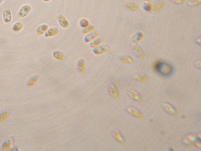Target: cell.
I'll list each match as a JSON object with an SVG mask.
<instances>
[{
	"label": "cell",
	"instance_id": "obj_1",
	"mask_svg": "<svg viewBox=\"0 0 201 151\" xmlns=\"http://www.w3.org/2000/svg\"><path fill=\"white\" fill-rule=\"evenodd\" d=\"M153 69L158 74L164 77L170 76L173 73V67L167 62L157 60L153 64Z\"/></svg>",
	"mask_w": 201,
	"mask_h": 151
},
{
	"label": "cell",
	"instance_id": "obj_2",
	"mask_svg": "<svg viewBox=\"0 0 201 151\" xmlns=\"http://www.w3.org/2000/svg\"><path fill=\"white\" fill-rule=\"evenodd\" d=\"M126 110L130 115H132V116L134 117L135 118H137V119H139V120H142L144 118V115H143V113L141 111H140L139 110H137V108H135V107H132V106L127 107Z\"/></svg>",
	"mask_w": 201,
	"mask_h": 151
},
{
	"label": "cell",
	"instance_id": "obj_3",
	"mask_svg": "<svg viewBox=\"0 0 201 151\" xmlns=\"http://www.w3.org/2000/svg\"><path fill=\"white\" fill-rule=\"evenodd\" d=\"M32 11V7L29 4H24L19 9L17 16L19 18H25Z\"/></svg>",
	"mask_w": 201,
	"mask_h": 151
},
{
	"label": "cell",
	"instance_id": "obj_4",
	"mask_svg": "<svg viewBox=\"0 0 201 151\" xmlns=\"http://www.w3.org/2000/svg\"><path fill=\"white\" fill-rule=\"evenodd\" d=\"M108 90H109V93L113 99L118 100L120 97V93L119 92V90L117 87L116 85L115 84H110L108 87Z\"/></svg>",
	"mask_w": 201,
	"mask_h": 151
},
{
	"label": "cell",
	"instance_id": "obj_5",
	"mask_svg": "<svg viewBox=\"0 0 201 151\" xmlns=\"http://www.w3.org/2000/svg\"><path fill=\"white\" fill-rule=\"evenodd\" d=\"M162 107L163 109H164V110H165V111L169 113V114L174 115V116L178 115V112L176 110V108H175L171 104H170L169 102H162Z\"/></svg>",
	"mask_w": 201,
	"mask_h": 151
},
{
	"label": "cell",
	"instance_id": "obj_6",
	"mask_svg": "<svg viewBox=\"0 0 201 151\" xmlns=\"http://www.w3.org/2000/svg\"><path fill=\"white\" fill-rule=\"evenodd\" d=\"M110 47L107 44H101L100 46L92 49V52L96 55H102L109 52Z\"/></svg>",
	"mask_w": 201,
	"mask_h": 151
},
{
	"label": "cell",
	"instance_id": "obj_7",
	"mask_svg": "<svg viewBox=\"0 0 201 151\" xmlns=\"http://www.w3.org/2000/svg\"><path fill=\"white\" fill-rule=\"evenodd\" d=\"M144 33H142V32L140 31H138L133 34V36L131 38V41L134 44H140V42H142V40L144 39Z\"/></svg>",
	"mask_w": 201,
	"mask_h": 151
},
{
	"label": "cell",
	"instance_id": "obj_8",
	"mask_svg": "<svg viewBox=\"0 0 201 151\" xmlns=\"http://www.w3.org/2000/svg\"><path fill=\"white\" fill-rule=\"evenodd\" d=\"M77 70L80 74H84L86 71V61L85 59L80 58L77 62Z\"/></svg>",
	"mask_w": 201,
	"mask_h": 151
},
{
	"label": "cell",
	"instance_id": "obj_9",
	"mask_svg": "<svg viewBox=\"0 0 201 151\" xmlns=\"http://www.w3.org/2000/svg\"><path fill=\"white\" fill-rule=\"evenodd\" d=\"M112 137L114 138V139L116 140L117 142L120 143V144L124 145L125 144V143H126L125 142V138L123 137V135L121 134V133H120L118 130H113L112 131Z\"/></svg>",
	"mask_w": 201,
	"mask_h": 151
},
{
	"label": "cell",
	"instance_id": "obj_10",
	"mask_svg": "<svg viewBox=\"0 0 201 151\" xmlns=\"http://www.w3.org/2000/svg\"><path fill=\"white\" fill-rule=\"evenodd\" d=\"M127 94L129 95V97L131 98L132 100H134V101L137 102L138 103H141L142 102V97L141 95L137 92L135 91V90H128Z\"/></svg>",
	"mask_w": 201,
	"mask_h": 151
},
{
	"label": "cell",
	"instance_id": "obj_11",
	"mask_svg": "<svg viewBox=\"0 0 201 151\" xmlns=\"http://www.w3.org/2000/svg\"><path fill=\"white\" fill-rule=\"evenodd\" d=\"M133 52L135 56H136L138 59L140 60H144L145 59V52L141 47L138 46V44H135L132 47Z\"/></svg>",
	"mask_w": 201,
	"mask_h": 151
},
{
	"label": "cell",
	"instance_id": "obj_12",
	"mask_svg": "<svg viewBox=\"0 0 201 151\" xmlns=\"http://www.w3.org/2000/svg\"><path fill=\"white\" fill-rule=\"evenodd\" d=\"M57 21H58V22H59V26L61 27L62 28L67 29L70 27V22H69L68 20L67 19L66 17L64 16V15H62V14L57 15Z\"/></svg>",
	"mask_w": 201,
	"mask_h": 151
},
{
	"label": "cell",
	"instance_id": "obj_13",
	"mask_svg": "<svg viewBox=\"0 0 201 151\" xmlns=\"http://www.w3.org/2000/svg\"><path fill=\"white\" fill-rule=\"evenodd\" d=\"M40 79V76L39 75H34L33 76L30 77L27 82V87L29 88L33 87L37 85V83L39 82Z\"/></svg>",
	"mask_w": 201,
	"mask_h": 151
},
{
	"label": "cell",
	"instance_id": "obj_14",
	"mask_svg": "<svg viewBox=\"0 0 201 151\" xmlns=\"http://www.w3.org/2000/svg\"><path fill=\"white\" fill-rule=\"evenodd\" d=\"M2 18H3V21L5 23L9 24L12 20V14L11 10L9 9H4L3 13H2Z\"/></svg>",
	"mask_w": 201,
	"mask_h": 151
},
{
	"label": "cell",
	"instance_id": "obj_15",
	"mask_svg": "<svg viewBox=\"0 0 201 151\" xmlns=\"http://www.w3.org/2000/svg\"><path fill=\"white\" fill-rule=\"evenodd\" d=\"M99 36V32H92L90 33L86 34V36L85 37L84 41L85 43H90L92 41H93L95 39H97Z\"/></svg>",
	"mask_w": 201,
	"mask_h": 151
},
{
	"label": "cell",
	"instance_id": "obj_16",
	"mask_svg": "<svg viewBox=\"0 0 201 151\" xmlns=\"http://www.w3.org/2000/svg\"><path fill=\"white\" fill-rule=\"evenodd\" d=\"M164 7H165V2H164L160 1V2H155V4H153V6H152V12L154 14L158 13V12L161 11Z\"/></svg>",
	"mask_w": 201,
	"mask_h": 151
},
{
	"label": "cell",
	"instance_id": "obj_17",
	"mask_svg": "<svg viewBox=\"0 0 201 151\" xmlns=\"http://www.w3.org/2000/svg\"><path fill=\"white\" fill-rule=\"evenodd\" d=\"M59 30L58 28H57V27H52V28H49L47 30V32L44 34V36L47 37V38H49V37L56 36V35L59 34Z\"/></svg>",
	"mask_w": 201,
	"mask_h": 151
},
{
	"label": "cell",
	"instance_id": "obj_18",
	"mask_svg": "<svg viewBox=\"0 0 201 151\" xmlns=\"http://www.w3.org/2000/svg\"><path fill=\"white\" fill-rule=\"evenodd\" d=\"M119 60L123 64L126 65H132L135 63V60L132 58L130 56H126V55H121L119 56Z\"/></svg>",
	"mask_w": 201,
	"mask_h": 151
},
{
	"label": "cell",
	"instance_id": "obj_19",
	"mask_svg": "<svg viewBox=\"0 0 201 151\" xmlns=\"http://www.w3.org/2000/svg\"><path fill=\"white\" fill-rule=\"evenodd\" d=\"M52 57L55 60H58V61H63V60L66 59V56L63 54V52L59 51V50H54L52 52Z\"/></svg>",
	"mask_w": 201,
	"mask_h": 151
},
{
	"label": "cell",
	"instance_id": "obj_20",
	"mask_svg": "<svg viewBox=\"0 0 201 151\" xmlns=\"http://www.w3.org/2000/svg\"><path fill=\"white\" fill-rule=\"evenodd\" d=\"M135 80L139 82L145 83V82H149L150 80V78L147 75H140H140H137L135 77Z\"/></svg>",
	"mask_w": 201,
	"mask_h": 151
},
{
	"label": "cell",
	"instance_id": "obj_21",
	"mask_svg": "<svg viewBox=\"0 0 201 151\" xmlns=\"http://www.w3.org/2000/svg\"><path fill=\"white\" fill-rule=\"evenodd\" d=\"M49 29L48 24H42L40 26L37 27L36 29V33L38 35H43L45 34V32H47V30Z\"/></svg>",
	"mask_w": 201,
	"mask_h": 151
},
{
	"label": "cell",
	"instance_id": "obj_22",
	"mask_svg": "<svg viewBox=\"0 0 201 151\" xmlns=\"http://www.w3.org/2000/svg\"><path fill=\"white\" fill-rule=\"evenodd\" d=\"M125 8L130 12H137L139 9V6L135 3L129 2V3L125 4Z\"/></svg>",
	"mask_w": 201,
	"mask_h": 151
},
{
	"label": "cell",
	"instance_id": "obj_23",
	"mask_svg": "<svg viewBox=\"0 0 201 151\" xmlns=\"http://www.w3.org/2000/svg\"><path fill=\"white\" fill-rule=\"evenodd\" d=\"M152 6L153 4L151 1H149V0H147V1H145L142 4V8L145 11L147 12H151L152 10Z\"/></svg>",
	"mask_w": 201,
	"mask_h": 151
},
{
	"label": "cell",
	"instance_id": "obj_24",
	"mask_svg": "<svg viewBox=\"0 0 201 151\" xmlns=\"http://www.w3.org/2000/svg\"><path fill=\"white\" fill-rule=\"evenodd\" d=\"M23 27H24V25L22 22H15L14 24L13 25V27H12V30L15 32H18L21 31V30L23 29Z\"/></svg>",
	"mask_w": 201,
	"mask_h": 151
},
{
	"label": "cell",
	"instance_id": "obj_25",
	"mask_svg": "<svg viewBox=\"0 0 201 151\" xmlns=\"http://www.w3.org/2000/svg\"><path fill=\"white\" fill-rule=\"evenodd\" d=\"M103 44V39H95L93 40V42H92V43L90 44V48H96V47L100 46V45Z\"/></svg>",
	"mask_w": 201,
	"mask_h": 151
},
{
	"label": "cell",
	"instance_id": "obj_26",
	"mask_svg": "<svg viewBox=\"0 0 201 151\" xmlns=\"http://www.w3.org/2000/svg\"><path fill=\"white\" fill-rule=\"evenodd\" d=\"M95 30V27L93 25H88V26L85 27V28H82V33L83 34H87L90 33V32H93Z\"/></svg>",
	"mask_w": 201,
	"mask_h": 151
},
{
	"label": "cell",
	"instance_id": "obj_27",
	"mask_svg": "<svg viewBox=\"0 0 201 151\" xmlns=\"http://www.w3.org/2000/svg\"><path fill=\"white\" fill-rule=\"evenodd\" d=\"M9 116V112L8 110H2L0 112V122H4L5 120H7Z\"/></svg>",
	"mask_w": 201,
	"mask_h": 151
},
{
	"label": "cell",
	"instance_id": "obj_28",
	"mask_svg": "<svg viewBox=\"0 0 201 151\" xmlns=\"http://www.w3.org/2000/svg\"><path fill=\"white\" fill-rule=\"evenodd\" d=\"M90 25V22L88 19H82L80 20V26L82 27V28H85V27H86Z\"/></svg>",
	"mask_w": 201,
	"mask_h": 151
},
{
	"label": "cell",
	"instance_id": "obj_29",
	"mask_svg": "<svg viewBox=\"0 0 201 151\" xmlns=\"http://www.w3.org/2000/svg\"><path fill=\"white\" fill-rule=\"evenodd\" d=\"M188 4L192 7H200L201 0H190V2H188Z\"/></svg>",
	"mask_w": 201,
	"mask_h": 151
},
{
	"label": "cell",
	"instance_id": "obj_30",
	"mask_svg": "<svg viewBox=\"0 0 201 151\" xmlns=\"http://www.w3.org/2000/svg\"><path fill=\"white\" fill-rule=\"evenodd\" d=\"M11 145H12L11 140H8L4 143L3 145H2V148H3V150H8L9 148L11 147Z\"/></svg>",
	"mask_w": 201,
	"mask_h": 151
},
{
	"label": "cell",
	"instance_id": "obj_31",
	"mask_svg": "<svg viewBox=\"0 0 201 151\" xmlns=\"http://www.w3.org/2000/svg\"><path fill=\"white\" fill-rule=\"evenodd\" d=\"M171 1L178 4H183L185 3V2H186L185 0H171Z\"/></svg>",
	"mask_w": 201,
	"mask_h": 151
},
{
	"label": "cell",
	"instance_id": "obj_32",
	"mask_svg": "<svg viewBox=\"0 0 201 151\" xmlns=\"http://www.w3.org/2000/svg\"><path fill=\"white\" fill-rule=\"evenodd\" d=\"M42 1L44 2H49L51 1V0H42Z\"/></svg>",
	"mask_w": 201,
	"mask_h": 151
},
{
	"label": "cell",
	"instance_id": "obj_33",
	"mask_svg": "<svg viewBox=\"0 0 201 151\" xmlns=\"http://www.w3.org/2000/svg\"><path fill=\"white\" fill-rule=\"evenodd\" d=\"M4 0H0V4H1L2 2H4Z\"/></svg>",
	"mask_w": 201,
	"mask_h": 151
}]
</instances>
